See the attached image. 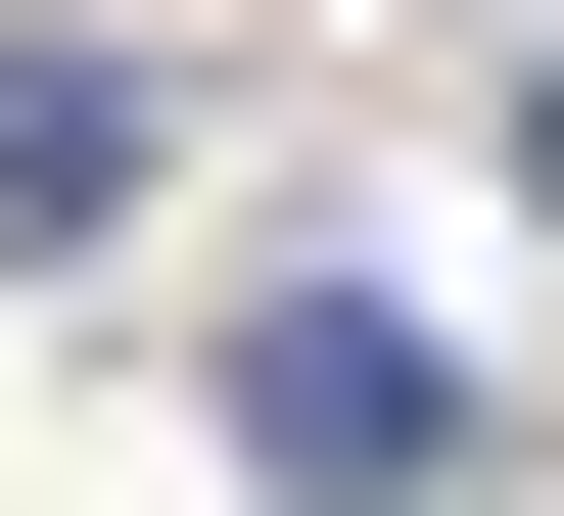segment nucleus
Returning <instances> with one entry per match:
<instances>
[{
	"mask_svg": "<svg viewBox=\"0 0 564 516\" xmlns=\"http://www.w3.org/2000/svg\"><path fill=\"white\" fill-rule=\"evenodd\" d=\"M236 470H282V516H423V470H470V376H423L377 282H282V329H236Z\"/></svg>",
	"mask_w": 564,
	"mask_h": 516,
	"instance_id": "obj_1",
	"label": "nucleus"
},
{
	"mask_svg": "<svg viewBox=\"0 0 564 516\" xmlns=\"http://www.w3.org/2000/svg\"><path fill=\"white\" fill-rule=\"evenodd\" d=\"M0 235H47V282L141 235V47H0Z\"/></svg>",
	"mask_w": 564,
	"mask_h": 516,
	"instance_id": "obj_2",
	"label": "nucleus"
},
{
	"mask_svg": "<svg viewBox=\"0 0 564 516\" xmlns=\"http://www.w3.org/2000/svg\"><path fill=\"white\" fill-rule=\"evenodd\" d=\"M518 188H564V95H518Z\"/></svg>",
	"mask_w": 564,
	"mask_h": 516,
	"instance_id": "obj_3",
	"label": "nucleus"
}]
</instances>
